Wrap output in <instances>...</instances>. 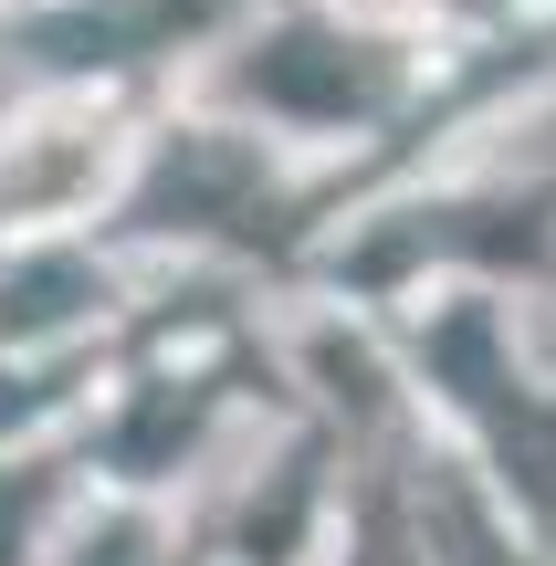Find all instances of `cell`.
I'll return each instance as SVG.
<instances>
[{
    "instance_id": "7",
    "label": "cell",
    "mask_w": 556,
    "mask_h": 566,
    "mask_svg": "<svg viewBox=\"0 0 556 566\" xmlns=\"http://www.w3.org/2000/svg\"><path fill=\"white\" fill-rule=\"evenodd\" d=\"M11 535H21V504H0V566H21V556H11Z\"/></svg>"
},
{
    "instance_id": "5",
    "label": "cell",
    "mask_w": 556,
    "mask_h": 566,
    "mask_svg": "<svg viewBox=\"0 0 556 566\" xmlns=\"http://www.w3.org/2000/svg\"><path fill=\"white\" fill-rule=\"evenodd\" d=\"M189 420H200V399H179V388H158V399H147V409H137V430H126V462H137V472H147V462H158V451H168V441H179V430H189Z\"/></svg>"
},
{
    "instance_id": "3",
    "label": "cell",
    "mask_w": 556,
    "mask_h": 566,
    "mask_svg": "<svg viewBox=\"0 0 556 566\" xmlns=\"http://www.w3.org/2000/svg\"><path fill=\"white\" fill-rule=\"evenodd\" d=\"M231 200H252V158H242V147L189 137V147H168V158H158L137 221H210V210H231Z\"/></svg>"
},
{
    "instance_id": "2",
    "label": "cell",
    "mask_w": 556,
    "mask_h": 566,
    "mask_svg": "<svg viewBox=\"0 0 556 566\" xmlns=\"http://www.w3.org/2000/svg\"><path fill=\"white\" fill-rule=\"evenodd\" d=\"M252 95L294 105V116H347V105H368V63H347V42H326V32H284L252 63Z\"/></svg>"
},
{
    "instance_id": "1",
    "label": "cell",
    "mask_w": 556,
    "mask_h": 566,
    "mask_svg": "<svg viewBox=\"0 0 556 566\" xmlns=\"http://www.w3.org/2000/svg\"><path fill=\"white\" fill-rule=\"evenodd\" d=\"M221 0H95V11H63V21H42V53L53 63H137V53H158L168 32H189V21H210Z\"/></svg>"
},
{
    "instance_id": "6",
    "label": "cell",
    "mask_w": 556,
    "mask_h": 566,
    "mask_svg": "<svg viewBox=\"0 0 556 566\" xmlns=\"http://www.w3.org/2000/svg\"><path fill=\"white\" fill-rule=\"evenodd\" d=\"M84 566H137V535H105V546L84 556Z\"/></svg>"
},
{
    "instance_id": "4",
    "label": "cell",
    "mask_w": 556,
    "mask_h": 566,
    "mask_svg": "<svg viewBox=\"0 0 556 566\" xmlns=\"http://www.w3.org/2000/svg\"><path fill=\"white\" fill-rule=\"evenodd\" d=\"M74 294H84V273H74V263H42V273L0 283V325H53Z\"/></svg>"
}]
</instances>
